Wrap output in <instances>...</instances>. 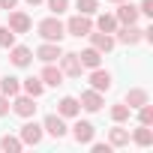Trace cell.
<instances>
[{"instance_id":"obj_1","label":"cell","mask_w":153,"mask_h":153,"mask_svg":"<svg viewBox=\"0 0 153 153\" xmlns=\"http://www.w3.org/2000/svg\"><path fill=\"white\" fill-rule=\"evenodd\" d=\"M36 30H39L42 42H60V39L66 36V27H63L60 15H48V18H42V21L36 24Z\"/></svg>"},{"instance_id":"obj_2","label":"cell","mask_w":153,"mask_h":153,"mask_svg":"<svg viewBox=\"0 0 153 153\" xmlns=\"http://www.w3.org/2000/svg\"><path fill=\"white\" fill-rule=\"evenodd\" d=\"M18 138L24 141V147H36V144H42L45 129H42V123H36L33 117H27V123L18 129Z\"/></svg>"},{"instance_id":"obj_3","label":"cell","mask_w":153,"mask_h":153,"mask_svg":"<svg viewBox=\"0 0 153 153\" xmlns=\"http://www.w3.org/2000/svg\"><path fill=\"white\" fill-rule=\"evenodd\" d=\"M57 66H60V72L66 78H81V72H84V66H81V60H78L75 51H63L57 57Z\"/></svg>"},{"instance_id":"obj_4","label":"cell","mask_w":153,"mask_h":153,"mask_svg":"<svg viewBox=\"0 0 153 153\" xmlns=\"http://www.w3.org/2000/svg\"><path fill=\"white\" fill-rule=\"evenodd\" d=\"M114 39L120 42V45H138V42H144V30L138 27V24H120L117 30H114Z\"/></svg>"},{"instance_id":"obj_5","label":"cell","mask_w":153,"mask_h":153,"mask_svg":"<svg viewBox=\"0 0 153 153\" xmlns=\"http://www.w3.org/2000/svg\"><path fill=\"white\" fill-rule=\"evenodd\" d=\"M9 108H12L18 117H24V120H27V117H33V114H36V99H33V96H27V93H15V96L9 99Z\"/></svg>"},{"instance_id":"obj_6","label":"cell","mask_w":153,"mask_h":153,"mask_svg":"<svg viewBox=\"0 0 153 153\" xmlns=\"http://www.w3.org/2000/svg\"><path fill=\"white\" fill-rule=\"evenodd\" d=\"M42 129H45V135H51V138H66L69 135V126H66V117H60L57 111L54 114H48L45 120H42Z\"/></svg>"},{"instance_id":"obj_7","label":"cell","mask_w":153,"mask_h":153,"mask_svg":"<svg viewBox=\"0 0 153 153\" xmlns=\"http://www.w3.org/2000/svg\"><path fill=\"white\" fill-rule=\"evenodd\" d=\"M87 72H90V75H87V81H90V87H93V90H99V93H108V90H111L114 75H111L108 69L96 66V69H87Z\"/></svg>"},{"instance_id":"obj_8","label":"cell","mask_w":153,"mask_h":153,"mask_svg":"<svg viewBox=\"0 0 153 153\" xmlns=\"http://www.w3.org/2000/svg\"><path fill=\"white\" fill-rule=\"evenodd\" d=\"M63 27H66V33H69V36H78V39H81V36H87V33L93 30V21H90V15L75 12V15H72Z\"/></svg>"},{"instance_id":"obj_9","label":"cell","mask_w":153,"mask_h":153,"mask_svg":"<svg viewBox=\"0 0 153 153\" xmlns=\"http://www.w3.org/2000/svg\"><path fill=\"white\" fill-rule=\"evenodd\" d=\"M6 27H9L15 36H21V33H30L33 21H30L27 12H21V9H9V21H6Z\"/></svg>"},{"instance_id":"obj_10","label":"cell","mask_w":153,"mask_h":153,"mask_svg":"<svg viewBox=\"0 0 153 153\" xmlns=\"http://www.w3.org/2000/svg\"><path fill=\"white\" fill-rule=\"evenodd\" d=\"M78 105H81V111H87V114H96V111H102V105H105V96L99 93V90H84L81 96H78Z\"/></svg>"},{"instance_id":"obj_11","label":"cell","mask_w":153,"mask_h":153,"mask_svg":"<svg viewBox=\"0 0 153 153\" xmlns=\"http://www.w3.org/2000/svg\"><path fill=\"white\" fill-rule=\"evenodd\" d=\"M72 138L87 147V144L96 138V126H93L90 120H75V123H72Z\"/></svg>"},{"instance_id":"obj_12","label":"cell","mask_w":153,"mask_h":153,"mask_svg":"<svg viewBox=\"0 0 153 153\" xmlns=\"http://www.w3.org/2000/svg\"><path fill=\"white\" fill-rule=\"evenodd\" d=\"M114 18H117V24H138L141 12H138V6H135V3L123 0V3H117V9H114Z\"/></svg>"},{"instance_id":"obj_13","label":"cell","mask_w":153,"mask_h":153,"mask_svg":"<svg viewBox=\"0 0 153 153\" xmlns=\"http://www.w3.org/2000/svg\"><path fill=\"white\" fill-rule=\"evenodd\" d=\"M87 39H90V45H93L99 54H108V51L117 45L114 33H102V30H90V33H87Z\"/></svg>"},{"instance_id":"obj_14","label":"cell","mask_w":153,"mask_h":153,"mask_svg":"<svg viewBox=\"0 0 153 153\" xmlns=\"http://www.w3.org/2000/svg\"><path fill=\"white\" fill-rule=\"evenodd\" d=\"M63 54V48H60V42H42L36 51H33V57L36 60H42V63H57V57Z\"/></svg>"},{"instance_id":"obj_15","label":"cell","mask_w":153,"mask_h":153,"mask_svg":"<svg viewBox=\"0 0 153 153\" xmlns=\"http://www.w3.org/2000/svg\"><path fill=\"white\" fill-rule=\"evenodd\" d=\"M9 63L18 66V69H24V66L33 63V51H30L27 45H18V42H15V45L9 48Z\"/></svg>"},{"instance_id":"obj_16","label":"cell","mask_w":153,"mask_h":153,"mask_svg":"<svg viewBox=\"0 0 153 153\" xmlns=\"http://www.w3.org/2000/svg\"><path fill=\"white\" fill-rule=\"evenodd\" d=\"M39 78H42V84H45V87H60L66 75L60 72V66H57V63H45V66H42V72H39Z\"/></svg>"},{"instance_id":"obj_17","label":"cell","mask_w":153,"mask_h":153,"mask_svg":"<svg viewBox=\"0 0 153 153\" xmlns=\"http://www.w3.org/2000/svg\"><path fill=\"white\" fill-rule=\"evenodd\" d=\"M123 102L135 111V108H141V105H147V102H150V93H147L144 87H129V90H126V96H123Z\"/></svg>"},{"instance_id":"obj_18","label":"cell","mask_w":153,"mask_h":153,"mask_svg":"<svg viewBox=\"0 0 153 153\" xmlns=\"http://www.w3.org/2000/svg\"><path fill=\"white\" fill-rule=\"evenodd\" d=\"M108 144L117 150V147H129V129H123V123H114L108 129Z\"/></svg>"},{"instance_id":"obj_19","label":"cell","mask_w":153,"mask_h":153,"mask_svg":"<svg viewBox=\"0 0 153 153\" xmlns=\"http://www.w3.org/2000/svg\"><path fill=\"white\" fill-rule=\"evenodd\" d=\"M129 141L138 144V147H150V144H153V129L144 126V123H138V126L129 132Z\"/></svg>"},{"instance_id":"obj_20","label":"cell","mask_w":153,"mask_h":153,"mask_svg":"<svg viewBox=\"0 0 153 153\" xmlns=\"http://www.w3.org/2000/svg\"><path fill=\"white\" fill-rule=\"evenodd\" d=\"M57 114H60V117H78V114H81L78 96H63V99L57 102Z\"/></svg>"},{"instance_id":"obj_21","label":"cell","mask_w":153,"mask_h":153,"mask_svg":"<svg viewBox=\"0 0 153 153\" xmlns=\"http://www.w3.org/2000/svg\"><path fill=\"white\" fill-rule=\"evenodd\" d=\"M21 93H27V96L39 99V96L45 93V84H42V78H39V75H30V78H24V81H21Z\"/></svg>"},{"instance_id":"obj_22","label":"cell","mask_w":153,"mask_h":153,"mask_svg":"<svg viewBox=\"0 0 153 153\" xmlns=\"http://www.w3.org/2000/svg\"><path fill=\"white\" fill-rule=\"evenodd\" d=\"M117 27H120V24H117L114 12H99L96 21H93V30H102V33H114Z\"/></svg>"},{"instance_id":"obj_23","label":"cell","mask_w":153,"mask_h":153,"mask_svg":"<svg viewBox=\"0 0 153 153\" xmlns=\"http://www.w3.org/2000/svg\"><path fill=\"white\" fill-rule=\"evenodd\" d=\"M102 57H105V54H99L93 45H87V48L78 54V60H81V66H84V69H96V66H102Z\"/></svg>"},{"instance_id":"obj_24","label":"cell","mask_w":153,"mask_h":153,"mask_svg":"<svg viewBox=\"0 0 153 153\" xmlns=\"http://www.w3.org/2000/svg\"><path fill=\"white\" fill-rule=\"evenodd\" d=\"M0 93L3 96H15V93H21V78H15V75H3L0 78Z\"/></svg>"},{"instance_id":"obj_25","label":"cell","mask_w":153,"mask_h":153,"mask_svg":"<svg viewBox=\"0 0 153 153\" xmlns=\"http://www.w3.org/2000/svg\"><path fill=\"white\" fill-rule=\"evenodd\" d=\"M0 150H6V153H21L24 150V141L18 138V135H0Z\"/></svg>"},{"instance_id":"obj_26","label":"cell","mask_w":153,"mask_h":153,"mask_svg":"<svg viewBox=\"0 0 153 153\" xmlns=\"http://www.w3.org/2000/svg\"><path fill=\"white\" fill-rule=\"evenodd\" d=\"M108 114H111V120H114V123H126V120L132 117V108H129L126 102H114V105L108 108Z\"/></svg>"},{"instance_id":"obj_27","label":"cell","mask_w":153,"mask_h":153,"mask_svg":"<svg viewBox=\"0 0 153 153\" xmlns=\"http://www.w3.org/2000/svg\"><path fill=\"white\" fill-rule=\"evenodd\" d=\"M75 9H78L81 15H90L93 18L99 12V0H75Z\"/></svg>"},{"instance_id":"obj_28","label":"cell","mask_w":153,"mask_h":153,"mask_svg":"<svg viewBox=\"0 0 153 153\" xmlns=\"http://www.w3.org/2000/svg\"><path fill=\"white\" fill-rule=\"evenodd\" d=\"M138 111V123H144V126H153V105L147 102V105H141V108H135Z\"/></svg>"},{"instance_id":"obj_29","label":"cell","mask_w":153,"mask_h":153,"mask_svg":"<svg viewBox=\"0 0 153 153\" xmlns=\"http://www.w3.org/2000/svg\"><path fill=\"white\" fill-rule=\"evenodd\" d=\"M45 6H48L51 15H63L69 9V0H45Z\"/></svg>"},{"instance_id":"obj_30","label":"cell","mask_w":153,"mask_h":153,"mask_svg":"<svg viewBox=\"0 0 153 153\" xmlns=\"http://www.w3.org/2000/svg\"><path fill=\"white\" fill-rule=\"evenodd\" d=\"M15 45V33L9 30V27H0V48H3V51H9Z\"/></svg>"},{"instance_id":"obj_31","label":"cell","mask_w":153,"mask_h":153,"mask_svg":"<svg viewBox=\"0 0 153 153\" xmlns=\"http://www.w3.org/2000/svg\"><path fill=\"white\" fill-rule=\"evenodd\" d=\"M87 147H90V150H93V153H111V150H114V147H111V144H108V141H90V144H87Z\"/></svg>"},{"instance_id":"obj_32","label":"cell","mask_w":153,"mask_h":153,"mask_svg":"<svg viewBox=\"0 0 153 153\" xmlns=\"http://www.w3.org/2000/svg\"><path fill=\"white\" fill-rule=\"evenodd\" d=\"M138 12H141L144 18H153V0H141V3H138Z\"/></svg>"},{"instance_id":"obj_33","label":"cell","mask_w":153,"mask_h":153,"mask_svg":"<svg viewBox=\"0 0 153 153\" xmlns=\"http://www.w3.org/2000/svg\"><path fill=\"white\" fill-rule=\"evenodd\" d=\"M6 114H9V96L0 93V117H6Z\"/></svg>"},{"instance_id":"obj_34","label":"cell","mask_w":153,"mask_h":153,"mask_svg":"<svg viewBox=\"0 0 153 153\" xmlns=\"http://www.w3.org/2000/svg\"><path fill=\"white\" fill-rule=\"evenodd\" d=\"M15 6H18V0H0V9H6V12L15 9Z\"/></svg>"},{"instance_id":"obj_35","label":"cell","mask_w":153,"mask_h":153,"mask_svg":"<svg viewBox=\"0 0 153 153\" xmlns=\"http://www.w3.org/2000/svg\"><path fill=\"white\" fill-rule=\"evenodd\" d=\"M27 6H39V3H45V0H24Z\"/></svg>"},{"instance_id":"obj_36","label":"cell","mask_w":153,"mask_h":153,"mask_svg":"<svg viewBox=\"0 0 153 153\" xmlns=\"http://www.w3.org/2000/svg\"><path fill=\"white\" fill-rule=\"evenodd\" d=\"M108 3H123V0H108Z\"/></svg>"}]
</instances>
